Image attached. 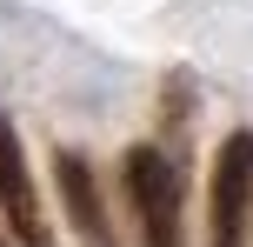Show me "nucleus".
Here are the masks:
<instances>
[{"label":"nucleus","mask_w":253,"mask_h":247,"mask_svg":"<svg viewBox=\"0 0 253 247\" xmlns=\"http://www.w3.org/2000/svg\"><path fill=\"white\" fill-rule=\"evenodd\" d=\"M126 174V200H133V221H140V247H180V160H167L153 141L126 147L120 160Z\"/></svg>","instance_id":"1"},{"label":"nucleus","mask_w":253,"mask_h":247,"mask_svg":"<svg viewBox=\"0 0 253 247\" xmlns=\"http://www.w3.org/2000/svg\"><path fill=\"white\" fill-rule=\"evenodd\" d=\"M253 221V127H233L207 181V247H247Z\"/></svg>","instance_id":"2"},{"label":"nucleus","mask_w":253,"mask_h":247,"mask_svg":"<svg viewBox=\"0 0 253 247\" xmlns=\"http://www.w3.org/2000/svg\"><path fill=\"white\" fill-rule=\"evenodd\" d=\"M0 234H13V247H53L34 167H27V147H20V127L7 114H0Z\"/></svg>","instance_id":"3"},{"label":"nucleus","mask_w":253,"mask_h":247,"mask_svg":"<svg viewBox=\"0 0 253 247\" xmlns=\"http://www.w3.org/2000/svg\"><path fill=\"white\" fill-rule=\"evenodd\" d=\"M53 187H60V214H67V227H74L80 247H120L114 241V214H107V200H100V181H93L87 154L53 147Z\"/></svg>","instance_id":"4"},{"label":"nucleus","mask_w":253,"mask_h":247,"mask_svg":"<svg viewBox=\"0 0 253 247\" xmlns=\"http://www.w3.org/2000/svg\"><path fill=\"white\" fill-rule=\"evenodd\" d=\"M0 247H7V234H0Z\"/></svg>","instance_id":"5"}]
</instances>
